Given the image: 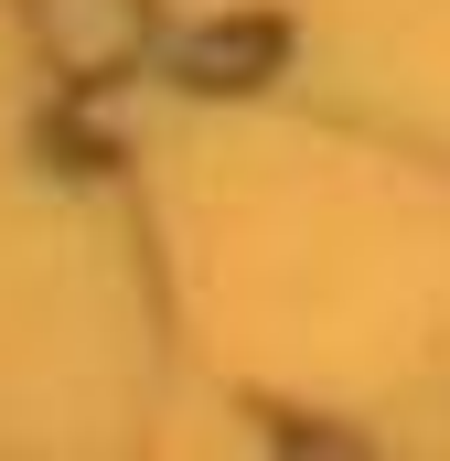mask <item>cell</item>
I'll return each instance as SVG.
<instances>
[{"label":"cell","mask_w":450,"mask_h":461,"mask_svg":"<svg viewBox=\"0 0 450 461\" xmlns=\"http://www.w3.org/2000/svg\"><path fill=\"white\" fill-rule=\"evenodd\" d=\"M43 32L65 65H118L140 43V0H43Z\"/></svg>","instance_id":"6da1fadb"},{"label":"cell","mask_w":450,"mask_h":461,"mask_svg":"<svg viewBox=\"0 0 450 461\" xmlns=\"http://www.w3.org/2000/svg\"><path fill=\"white\" fill-rule=\"evenodd\" d=\"M183 65H194V86H257V76L279 65V32H268V22H215Z\"/></svg>","instance_id":"7a4b0ae2"}]
</instances>
